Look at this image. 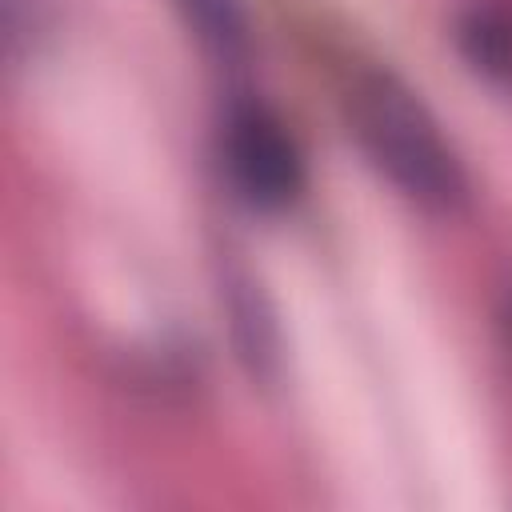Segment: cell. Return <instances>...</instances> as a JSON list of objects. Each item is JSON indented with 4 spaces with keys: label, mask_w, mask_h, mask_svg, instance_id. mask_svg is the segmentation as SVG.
Returning <instances> with one entry per match:
<instances>
[{
    "label": "cell",
    "mask_w": 512,
    "mask_h": 512,
    "mask_svg": "<svg viewBox=\"0 0 512 512\" xmlns=\"http://www.w3.org/2000/svg\"><path fill=\"white\" fill-rule=\"evenodd\" d=\"M500 332H504V344H508V352H512V292H508L504 304H500Z\"/></svg>",
    "instance_id": "6"
},
{
    "label": "cell",
    "mask_w": 512,
    "mask_h": 512,
    "mask_svg": "<svg viewBox=\"0 0 512 512\" xmlns=\"http://www.w3.org/2000/svg\"><path fill=\"white\" fill-rule=\"evenodd\" d=\"M220 156L232 188L252 208L276 212L300 196V184H304L300 148L284 128V120L256 100H240L228 108Z\"/></svg>",
    "instance_id": "2"
},
{
    "label": "cell",
    "mask_w": 512,
    "mask_h": 512,
    "mask_svg": "<svg viewBox=\"0 0 512 512\" xmlns=\"http://www.w3.org/2000/svg\"><path fill=\"white\" fill-rule=\"evenodd\" d=\"M192 36L224 64H236L248 48V20L236 0H172Z\"/></svg>",
    "instance_id": "5"
},
{
    "label": "cell",
    "mask_w": 512,
    "mask_h": 512,
    "mask_svg": "<svg viewBox=\"0 0 512 512\" xmlns=\"http://www.w3.org/2000/svg\"><path fill=\"white\" fill-rule=\"evenodd\" d=\"M352 136L368 160L420 208L456 212L468 200L464 168L428 108L388 72H364L348 92Z\"/></svg>",
    "instance_id": "1"
},
{
    "label": "cell",
    "mask_w": 512,
    "mask_h": 512,
    "mask_svg": "<svg viewBox=\"0 0 512 512\" xmlns=\"http://www.w3.org/2000/svg\"><path fill=\"white\" fill-rule=\"evenodd\" d=\"M456 48L472 72L512 88V0H472L456 20Z\"/></svg>",
    "instance_id": "4"
},
{
    "label": "cell",
    "mask_w": 512,
    "mask_h": 512,
    "mask_svg": "<svg viewBox=\"0 0 512 512\" xmlns=\"http://www.w3.org/2000/svg\"><path fill=\"white\" fill-rule=\"evenodd\" d=\"M224 312H228L232 344H236V356L244 360V368L256 380H272L276 368H280L276 316H272L260 284L248 272H240V268L224 272Z\"/></svg>",
    "instance_id": "3"
}]
</instances>
